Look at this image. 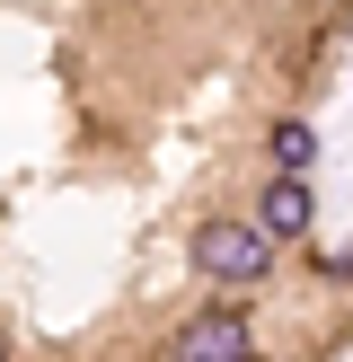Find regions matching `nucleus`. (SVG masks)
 Masks as SVG:
<instances>
[{
  "label": "nucleus",
  "mask_w": 353,
  "mask_h": 362,
  "mask_svg": "<svg viewBox=\"0 0 353 362\" xmlns=\"http://www.w3.org/2000/svg\"><path fill=\"white\" fill-rule=\"evenodd\" d=\"M256 354V336H247L239 310H203L186 336H176V362H247Z\"/></svg>",
  "instance_id": "obj_2"
},
{
  "label": "nucleus",
  "mask_w": 353,
  "mask_h": 362,
  "mask_svg": "<svg viewBox=\"0 0 353 362\" xmlns=\"http://www.w3.org/2000/svg\"><path fill=\"white\" fill-rule=\"evenodd\" d=\"M0 362H9V345H0Z\"/></svg>",
  "instance_id": "obj_5"
},
{
  "label": "nucleus",
  "mask_w": 353,
  "mask_h": 362,
  "mask_svg": "<svg viewBox=\"0 0 353 362\" xmlns=\"http://www.w3.org/2000/svg\"><path fill=\"white\" fill-rule=\"evenodd\" d=\"M194 274H212V283H265L274 274V239H265L256 221H239V212H212V221H194Z\"/></svg>",
  "instance_id": "obj_1"
},
{
  "label": "nucleus",
  "mask_w": 353,
  "mask_h": 362,
  "mask_svg": "<svg viewBox=\"0 0 353 362\" xmlns=\"http://www.w3.org/2000/svg\"><path fill=\"white\" fill-rule=\"evenodd\" d=\"M274 159H282V177H309L318 168V124H274Z\"/></svg>",
  "instance_id": "obj_4"
},
{
  "label": "nucleus",
  "mask_w": 353,
  "mask_h": 362,
  "mask_svg": "<svg viewBox=\"0 0 353 362\" xmlns=\"http://www.w3.org/2000/svg\"><path fill=\"white\" fill-rule=\"evenodd\" d=\"M256 230L265 239H300V230H309V177H274V186L256 194Z\"/></svg>",
  "instance_id": "obj_3"
}]
</instances>
